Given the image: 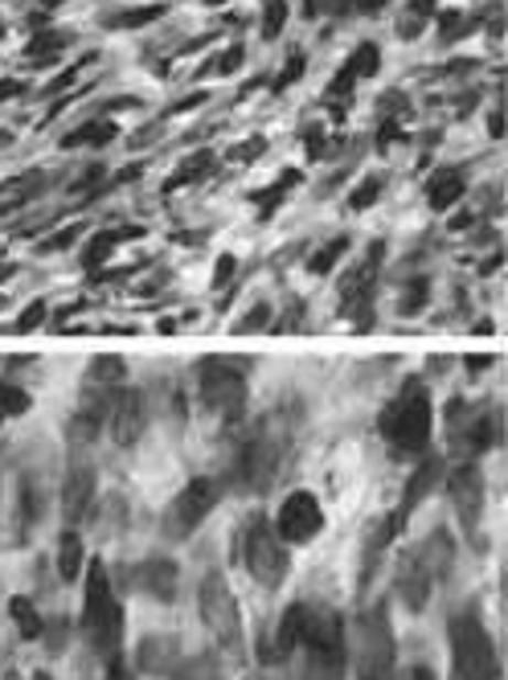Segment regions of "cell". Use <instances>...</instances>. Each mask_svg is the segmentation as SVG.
Returning a JSON list of instances; mask_svg holds the SVG:
<instances>
[{
    "label": "cell",
    "instance_id": "obj_1",
    "mask_svg": "<svg viewBox=\"0 0 508 680\" xmlns=\"http://www.w3.org/2000/svg\"><path fill=\"white\" fill-rule=\"evenodd\" d=\"M295 427H300L295 402H288L283 410L250 427L247 439L238 443V455H234V484L242 493H267L275 484L279 467H283L291 451V439H295Z\"/></svg>",
    "mask_w": 508,
    "mask_h": 680
},
{
    "label": "cell",
    "instance_id": "obj_2",
    "mask_svg": "<svg viewBox=\"0 0 508 680\" xmlns=\"http://www.w3.org/2000/svg\"><path fill=\"white\" fill-rule=\"evenodd\" d=\"M304 648V677L307 680H341L349 665L345 648V619L328 603H300V639Z\"/></svg>",
    "mask_w": 508,
    "mask_h": 680
},
{
    "label": "cell",
    "instance_id": "obj_3",
    "mask_svg": "<svg viewBox=\"0 0 508 680\" xmlns=\"http://www.w3.org/2000/svg\"><path fill=\"white\" fill-rule=\"evenodd\" d=\"M431 398H426V386H422L419 377H410L407 386L398 390L390 406H386V414H381V434H386V443L390 451L398 455H422L426 443H431Z\"/></svg>",
    "mask_w": 508,
    "mask_h": 680
},
{
    "label": "cell",
    "instance_id": "obj_4",
    "mask_svg": "<svg viewBox=\"0 0 508 680\" xmlns=\"http://www.w3.org/2000/svg\"><path fill=\"white\" fill-rule=\"evenodd\" d=\"M451 558H455V546H451V537L443 533V529L431 533L422 546H414V550L402 558V565H398V594H402L407 611L419 615V611L431 603L439 579L451 570Z\"/></svg>",
    "mask_w": 508,
    "mask_h": 680
},
{
    "label": "cell",
    "instance_id": "obj_5",
    "mask_svg": "<svg viewBox=\"0 0 508 680\" xmlns=\"http://www.w3.org/2000/svg\"><path fill=\"white\" fill-rule=\"evenodd\" d=\"M349 651H353L357 680H393V672H398V644H393L390 611L386 607L361 611L357 623H353Z\"/></svg>",
    "mask_w": 508,
    "mask_h": 680
},
{
    "label": "cell",
    "instance_id": "obj_6",
    "mask_svg": "<svg viewBox=\"0 0 508 680\" xmlns=\"http://www.w3.org/2000/svg\"><path fill=\"white\" fill-rule=\"evenodd\" d=\"M83 632H87L90 648L99 656H116L123 644V607L116 598L107 565L95 558L87 565V607H83Z\"/></svg>",
    "mask_w": 508,
    "mask_h": 680
},
{
    "label": "cell",
    "instance_id": "obj_7",
    "mask_svg": "<svg viewBox=\"0 0 508 680\" xmlns=\"http://www.w3.org/2000/svg\"><path fill=\"white\" fill-rule=\"evenodd\" d=\"M247 357H226L214 353L197 365V390H202V406L209 419L234 422L242 414L247 402Z\"/></svg>",
    "mask_w": 508,
    "mask_h": 680
},
{
    "label": "cell",
    "instance_id": "obj_8",
    "mask_svg": "<svg viewBox=\"0 0 508 680\" xmlns=\"http://www.w3.org/2000/svg\"><path fill=\"white\" fill-rule=\"evenodd\" d=\"M451 680H500V656L476 611L451 619Z\"/></svg>",
    "mask_w": 508,
    "mask_h": 680
},
{
    "label": "cell",
    "instance_id": "obj_9",
    "mask_svg": "<svg viewBox=\"0 0 508 680\" xmlns=\"http://www.w3.org/2000/svg\"><path fill=\"white\" fill-rule=\"evenodd\" d=\"M447 431H451V447L460 451L464 460H476L479 451L505 443V410L496 406H467L464 398H455L447 406Z\"/></svg>",
    "mask_w": 508,
    "mask_h": 680
},
{
    "label": "cell",
    "instance_id": "obj_10",
    "mask_svg": "<svg viewBox=\"0 0 508 680\" xmlns=\"http://www.w3.org/2000/svg\"><path fill=\"white\" fill-rule=\"evenodd\" d=\"M242 562H247L250 579L259 582V586L275 591V586H283V579H288V570H291L288 541L262 521V517H255V521L242 529Z\"/></svg>",
    "mask_w": 508,
    "mask_h": 680
},
{
    "label": "cell",
    "instance_id": "obj_11",
    "mask_svg": "<svg viewBox=\"0 0 508 680\" xmlns=\"http://www.w3.org/2000/svg\"><path fill=\"white\" fill-rule=\"evenodd\" d=\"M197 611H202V623L209 627V636L218 639L226 651H238V644H242V611H238L230 586H226L218 570H209L202 586H197Z\"/></svg>",
    "mask_w": 508,
    "mask_h": 680
},
{
    "label": "cell",
    "instance_id": "obj_12",
    "mask_svg": "<svg viewBox=\"0 0 508 680\" xmlns=\"http://www.w3.org/2000/svg\"><path fill=\"white\" fill-rule=\"evenodd\" d=\"M218 505V479H190L181 493L173 496V505L164 512V533L173 537V541H190L193 529L214 512Z\"/></svg>",
    "mask_w": 508,
    "mask_h": 680
},
{
    "label": "cell",
    "instance_id": "obj_13",
    "mask_svg": "<svg viewBox=\"0 0 508 680\" xmlns=\"http://www.w3.org/2000/svg\"><path fill=\"white\" fill-rule=\"evenodd\" d=\"M381 259H386V242H374L369 255L341 279V304H345V316L357 320V328L374 324V283L381 276Z\"/></svg>",
    "mask_w": 508,
    "mask_h": 680
},
{
    "label": "cell",
    "instance_id": "obj_14",
    "mask_svg": "<svg viewBox=\"0 0 508 680\" xmlns=\"http://www.w3.org/2000/svg\"><path fill=\"white\" fill-rule=\"evenodd\" d=\"M324 529V508L312 493H291L283 505H279L275 517V533L291 546H307L312 537Z\"/></svg>",
    "mask_w": 508,
    "mask_h": 680
},
{
    "label": "cell",
    "instance_id": "obj_15",
    "mask_svg": "<svg viewBox=\"0 0 508 680\" xmlns=\"http://www.w3.org/2000/svg\"><path fill=\"white\" fill-rule=\"evenodd\" d=\"M439 479H443V455H426L414 472H410V479H407V493H402V500H398V508L390 512V521H386V533L390 537H398L402 529H407V521H410V512L426 500V496L435 493L439 488Z\"/></svg>",
    "mask_w": 508,
    "mask_h": 680
},
{
    "label": "cell",
    "instance_id": "obj_16",
    "mask_svg": "<svg viewBox=\"0 0 508 680\" xmlns=\"http://www.w3.org/2000/svg\"><path fill=\"white\" fill-rule=\"evenodd\" d=\"M447 493H451V505L460 512V521H464L467 533H476L479 529V517H484V476H479V467L472 460L455 467L447 476Z\"/></svg>",
    "mask_w": 508,
    "mask_h": 680
},
{
    "label": "cell",
    "instance_id": "obj_17",
    "mask_svg": "<svg viewBox=\"0 0 508 680\" xmlns=\"http://www.w3.org/2000/svg\"><path fill=\"white\" fill-rule=\"evenodd\" d=\"M107 427H111V439L119 447H131L140 443V434L148 427V398L140 390H119L111 410H107Z\"/></svg>",
    "mask_w": 508,
    "mask_h": 680
},
{
    "label": "cell",
    "instance_id": "obj_18",
    "mask_svg": "<svg viewBox=\"0 0 508 680\" xmlns=\"http://www.w3.org/2000/svg\"><path fill=\"white\" fill-rule=\"evenodd\" d=\"M90 500H95V472L87 464L71 467V476L62 484V517L78 525L90 512Z\"/></svg>",
    "mask_w": 508,
    "mask_h": 680
},
{
    "label": "cell",
    "instance_id": "obj_19",
    "mask_svg": "<svg viewBox=\"0 0 508 680\" xmlns=\"http://www.w3.org/2000/svg\"><path fill=\"white\" fill-rule=\"evenodd\" d=\"M136 591L152 594V598H160V603H173L176 598V565L164 562V558H148L144 565H136Z\"/></svg>",
    "mask_w": 508,
    "mask_h": 680
},
{
    "label": "cell",
    "instance_id": "obj_20",
    "mask_svg": "<svg viewBox=\"0 0 508 680\" xmlns=\"http://www.w3.org/2000/svg\"><path fill=\"white\" fill-rule=\"evenodd\" d=\"M295 639H300V603L279 619L275 632H267L259 644V660L262 665H283L291 651H295Z\"/></svg>",
    "mask_w": 508,
    "mask_h": 680
},
{
    "label": "cell",
    "instance_id": "obj_21",
    "mask_svg": "<svg viewBox=\"0 0 508 680\" xmlns=\"http://www.w3.org/2000/svg\"><path fill=\"white\" fill-rule=\"evenodd\" d=\"M45 512V493L37 488V479L25 476L21 479V493H17V541H30V533L42 525Z\"/></svg>",
    "mask_w": 508,
    "mask_h": 680
},
{
    "label": "cell",
    "instance_id": "obj_22",
    "mask_svg": "<svg viewBox=\"0 0 508 680\" xmlns=\"http://www.w3.org/2000/svg\"><path fill=\"white\" fill-rule=\"evenodd\" d=\"M464 188H467V181L460 169H439V173L426 181V202H431V209L443 214V209H451V205L464 197Z\"/></svg>",
    "mask_w": 508,
    "mask_h": 680
},
{
    "label": "cell",
    "instance_id": "obj_23",
    "mask_svg": "<svg viewBox=\"0 0 508 680\" xmlns=\"http://www.w3.org/2000/svg\"><path fill=\"white\" fill-rule=\"evenodd\" d=\"M176 665V644L169 636H152L140 644V668L144 672H169Z\"/></svg>",
    "mask_w": 508,
    "mask_h": 680
},
{
    "label": "cell",
    "instance_id": "obj_24",
    "mask_svg": "<svg viewBox=\"0 0 508 680\" xmlns=\"http://www.w3.org/2000/svg\"><path fill=\"white\" fill-rule=\"evenodd\" d=\"M123 374H128L123 357H116V353H102V357L90 361L87 381L90 386H102V390H123Z\"/></svg>",
    "mask_w": 508,
    "mask_h": 680
},
{
    "label": "cell",
    "instance_id": "obj_25",
    "mask_svg": "<svg viewBox=\"0 0 508 680\" xmlns=\"http://www.w3.org/2000/svg\"><path fill=\"white\" fill-rule=\"evenodd\" d=\"M78 574H83V537L74 533V529H66L58 541V579L74 582Z\"/></svg>",
    "mask_w": 508,
    "mask_h": 680
},
{
    "label": "cell",
    "instance_id": "obj_26",
    "mask_svg": "<svg viewBox=\"0 0 508 680\" xmlns=\"http://www.w3.org/2000/svg\"><path fill=\"white\" fill-rule=\"evenodd\" d=\"M9 615H13V623H17V632H21V639H42V636H45L42 615H37V607H33L25 594L9 598Z\"/></svg>",
    "mask_w": 508,
    "mask_h": 680
},
{
    "label": "cell",
    "instance_id": "obj_27",
    "mask_svg": "<svg viewBox=\"0 0 508 680\" xmlns=\"http://www.w3.org/2000/svg\"><path fill=\"white\" fill-rule=\"evenodd\" d=\"M116 140V128L107 123V119H95V123H83V128H74L62 144L66 148H83V144H111Z\"/></svg>",
    "mask_w": 508,
    "mask_h": 680
},
{
    "label": "cell",
    "instance_id": "obj_28",
    "mask_svg": "<svg viewBox=\"0 0 508 680\" xmlns=\"http://www.w3.org/2000/svg\"><path fill=\"white\" fill-rule=\"evenodd\" d=\"M345 250H349V238H345V234H336L333 242H324V247L307 259V271H312V276H328V271L336 267V259H345Z\"/></svg>",
    "mask_w": 508,
    "mask_h": 680
},
{
    "label": "cell",
    "instance_id": "obj_29",
    "mask_svg": "<svg viewBox=\"0 0 508 680\" xmlns=\"http://www.w3.org/2000/svg\"><path fill=\"white\" fill-rule=\"evenodd\" d=\"M30 410V393L21 390L17 381H0V427L9 419H21Z\"/></svg>",
    "mask_w": 508,
    "mask_h": 680
},
{
    "label": "cell",
    "instance_id": "obj_30",
    "mask_svg": "<svg viewBox=\"0 0 508 680\" xmlns=\"http://www.w3.org/2000/svg\"><path fill=\"white\" fill-rule=\"evenodd\" d=\"M378 66H381V50L374 42L357 45V50H353V58L345 62V71H349L357 83H361V78H369V74L378 71Z\"/></svg>",
    "mask_w": 508,
    "mask_h": 680
},
{
    "label": "cell",
    "instance_id": "obj_31",
    "mask_svg": "<svg viewBox=\"0 0 508 680\" xmlns=\"http://www.w3.org/2000/svg\"><path fill=\"white\" fill-rule=\"evenodd\" d=\"M160 13H164V4H148V9H128L123 17H102V25H111V30H136V25L156 21Z\"/></svg>",
    "mask_w": 508,
    "mask_h": 680
},
{
    "label": "cell",
    "instance_id": "obj_32",
    "mask_svg": "<svg viewBox=\"0 0 508 680\" xmlns=\"http://www.w3.org/2000/svg\"><path fill=\"white\" fill-rule=\"evenodd\" d=\"M426 291H431L426 276H414L407 288H402V307H398V312H402V316H419L422 307H426Z\"/></svg>",
    "mask_w": 508,
    "mask_h": 680
},
{
    "label": "cell",
    "instance_id": "obj_33",
    "mask_svg": "<svg viewBox=\"0 0 508 680\" xmlns=\"http://www.w3.org/2000/svg\"><path fill=\"white\" fill-rule=\"evenodd\" d=\"M283 21H288V0H267V9H262V37L271 42L283 33Z\"/></svg>",
    "mask_w": 508,
    "mask_h": 680
},
{
    "label": "cell",
    "instance_id": "obj_34",
    "mask_svg": "<svg viewBox=\"0 0 508 680\" xmlns=\"http://www.w3.org/2000/svg\"><path fill=\"white\" fill-rule=\"evenodd\" d=\"M295 181H300V173H295V169H288V173L279 176V185H275V188H267V193H262V197H259V205H262V217H271V214H275V205L283 202V197H288V188L295 185Z\"/></svg>",
    "mask_w": 508,
    "mask_h": 680
},
{
    "label": "cell",
    "instance_id": "obj_35",
    "mask_svg": "<svg viewBox=\"0 0 508 680\" xmlns=\"http://www.w3.org/2000/svg\"><path fill=\"white\" fill-rule=\"evenodd\" d=\"M209 164H214V156H209V152H197V156L190 160V164H185V169H181V173L173 176V181H169V193H173V188H181V185H190V181H197V176L202 173H209Z\"/></svg>",
    "mask_w": 508,
    "mask_h": 680
},
{
    "label": "cell",
    "instance_id": "obj_36",
    "mask_svg": "<svg viewBox=\"0 0 508 680\" xmlns=\"http://www.w3.org/2000/svg\"><path fill=\"white\" fill-rule=\"evenodd\" d=\"M116 242H119V234H107V230H102L99 238H95V242H90V247L83 250V267H99V262L107 259L111 250H116Z\"/></svg>",
    "mask_w": 508,
    "mask_h": 680
},
{
    "label": "cell",
    "instance_id": "obj_37",
    "mask_svg": "<svg viewBox=\"0 0 508 680\" xmlns=\"http://www.w3.org/2000/svg\"><path fill=\"white\" fill-rule=\"evenodd\" d=\"M99 431H102V422L87 419V414H78V410H74L71 427H66V434H71V443H90V439H99Z\"/></svg>",
    "mask_w": 508,
    "mask_h": 680
},
{
    "label": "cell",
    "instance_id": "obj_38",
    "mask_svg": "<svg viewBox=\"0 0 508 680\" xmlns=\"http://www.w3.org/2000/svg\"><path fill=\"white\" fill-rule=\"evenodd\" d=\"M267 324H271V307H267V304H255V307L247 312V316L234 324V333L247 336V333H259V328H267Z\"/></svg>",
    "mask_w": 508,
    "mask_h": 680
},
{
    "label": "cell",
    "instance_id": "obj_39",
    "mask_svg": "<svg viewBox=\"0 0 508 680\" xmlns=\"http://www.w3.org/2000/svg\"><path fill=\"white\" fill-rule=\"evenodd\" d=\"M66 42H71V33H62V30L58 33H37V37L30 42V58H42V54L50 58V54H54V50H62Z\"/></svg>",
    "mask_w": 508,
    "mask_h": 680
},
{
    "label": "cell",
    "instance_id": "obj_40",
    "mask_svg": "<svg viewBox=\"0 0 508 680\" xmlns=\"http://www.w3.org/2000/svg\"><path fill=\"white\" fill-rule=\"evenodd\" d=\"M378 193H381V176H369V181H361V185H357V193L349 197V209H353V214H361L365 205L378 202Z\"/></svg>",
    "mask_w": 508,
    "mask_h": 680
},
{
    "label": "cell",
    "instance_id": "obj_41",
    "mask_svg": "<svg viewBox=\"0 0 508 680\" xmlns=\"http://www.w3.org/2000/svg\"><path fill=\"white\" fill-rule=\"evenodd\" d=\"M45 316H50V307H45L42 300H37V304H30L25 312H21V316H17L13 333H33L37 324H45Z\"/></svg>",
    "mask_w": 508,
    "mask_h": 680
},
{
    "label": "cell",
    "instance_id": "obj_42",
    "mask_svg": "<svg viewBox=\"0 0 508 680\" xmlns=\"http://www.w3.org/2000/svg\"><path fill=\"white\" fill-rule=\"evenodd\" d=\"M78 234H83V226H71V230L54 234V238H45V242H37V255H54V250H66L71 242H78Z\"/></svg>",
    "mask_w": 508,
    "mask_h": 680
},
{
    "label": "cell",
    "instance_id": "obj_43",
    "mask_svg": "<svg viewBox=\"0 0 508 680\" xmlns=\"http://www.w3.org/2000/svg\"><path fill=\"white\" fill-rule=\"evenodd\" d=\"M304 66H307V58H304V54H300V50H295V54H291V58H288V66H283V74H279V78H275V90H288L291 83H295V78L304 74Z\"/></svg>",
    "mask_w": 508,
    "mask_h": 680
},
{
    "label": "cell",
    "instance_id": "obj_44",
    "mask_svg": "<svg viewBox=\"0 0 508 680\" xmlns=\"http://www.w3.org/2000/svg\"><path fill=\"white\" fill-rule=\"evenodd\" d=\"M102 680H136V672H131V665L116 651V656H107V677Z\"/></svg>",
    "mask_w": 508,
    "mask_h": 680
},
{
    "label": "cell",
    "instance_id": "obj_45",
    "mask_svg": "<svg viewBox=\"0 0 508 680\" xmlns=\"http://www.w3.org/2000/svg\"><path fill=\"white\" fill-rule=\"evenodd\" d=\"M234 267H238V262H234V255H221L218 267H214V288H226V283H230Z\"/></svg>",
    "mask_w": 508,
    "mask_h": 680
},
{
    "label": "cell",
    "instance_id": "obj_46",
    "mask_svg": "<svg viewBox=\"0 0 508 680\" xmlns=\"http://www.w3.org/2000/svg\"><path fill=\"white\" fill-rule=\"evenodd\" d=\"M238 66H242V45H230V50L218 58V71L230 74V71H238Z\"/></svg>",
    "mask_w": 508,
    "mask_h": 680
},
{
    "label": "cell",
    "instance_id": "obj_47",
    "mask_svg": "<svg viewBox=\"0 0 508 680\" xmlns=\"http://www.w3.org/2000/svg\"><path fill=\"white\" fill-rule=\"evenodd\" d=\"M439 21H443V37H455V33H467V21H460V17H451V13H439Z\"/></svg>",
    "mask_w": 508,
    "mask_h": 680
},
{
    "label": "cell",
    "instance_id": "obj_48",
    "mask_svg": "<svg viewBox=\"0 0 508 680\" xmlns=\"http://www.w3.org/2000/svg\"><path fill=\"white\" fill-rule=\"evenodd\" d=\"M78 71H83V66H71V71L62 74L58 83H54V87L45 90V95H58V90H66V87H74V83H78Z\"/></svg>",
    "mask_w": 508,
    "mask_h": 680
},
{
    "label": "cell",
    "instance_id": "obj_49",
    "mask_svg": "<svg viewBox=\"0 0 508 680\" xmlns=\"http://www.w3.org/2000/svg\"><path fill=\"white\" fill-rule=\"evenodd\" d=\"M488 131H493L496 140L505 136V111H500V107H496V111H493V119H488Z\"/></svg>",
    "mask_w": 508,
    "mask_h": 680
},
{
    "label": "cell",
    "instance_id": "obj_50",
    "mask_svg": "<svg viewBox=\"0 0 508 680\" xmlns=\"http://www.w3.org/2000/svg\"><path fill=\"white\" fill-rule=\"evenodd\" d=\"M262 152V140L259 136H255V140H247V148H242V152H234V156H242V160H255Z\"/></svg>",
    "mask_w": 508,
    "mask_h": 680
},
{
    "label": "cell",
    "instance_id": "obj_51",
    "mask_svg": "<svg viewBox=\"0 0 508 680\" xmlns=\"http://www.w3.org/2000/svg\"><path fill=\"white\" fill-rule=\"evenodd\" d=\"M205 99H209V95H205V90H202V95H190V99H181V102H176L173 111H190V107H202Z\"/></svg>",
    "mask_w": 508,
    "mask_h": 680
},
{
    "label": "cell",
    "instance_id": "obj_52",
    "mask_svg": "<svg viewBox=\"0 0 508 680\" xmlns=\"http://www.w3.org/2000/svg\"><path fill=\"white\" fill-rule=\"evenodd\" d=\"M361 13H378V9H386V0H353Z\"/></svg>",
    "mask_w": 508,
    "mask_h": 680
},
{
    "label": "cell",
    "instance_id": "obj_53",
    "mask_svg": "<svg viewBox=\"0 0 508 680\" xmlns=\"http://www.w3.org/2000/svg\"><path fill=\"white\" fill-rule=\"evenodd\" d=\"M484 365H493V357H484V353H479V357H467V369H484Z\"/></svg>",
    "mask_w": 508,
    "mask_h": 680
},
{
    "label": "cell",
    "instance_id": "obj_54",
    "mask_svg": "<svg viewBox=\"0 0 508 680\" xmlns=\"http://www.w3.org/2000/svg\"><path fill=\"white\" fill-rule=\"evenodd\" d=\"M21 90H25L21 83H0V99H4V95H21Z\"/></svg>",
    "mask_w": 508,
    "mask_h": 680
},
{
    "label": "cell",
    "instance_id": "obj_55",
    "mask_svg": "<svg viewBox=\"0 0 508 680\" xmlns=\"http://www.w3.org/2000/svg\"><path fill=\"white\" fill-rule=\"evenodd\" d=\"M410 680H431V672H426V668H414V672H410Z\"/></svg>",
    "mask_w": 508,
    "mask_h": 680
},
{
    "label": "cell",
    "instance_id": "obj_56",
    "mask_svg": "<svg viewBox=\"0 0 508 680\" xmlns=\"http://www.w3.org/2000/svg\"><path fill=\"white\" fill-rule=\"evenodd\" d=\"M33 680H54V677H50V672H37V677H33Z\"/></svg>",
    "mask_w": 508,
    "mask_h": 680
},
{
    "label": "cell",
    "instance_id": "obj_57",
    "mask_svg": "<svg viewBox=\"0 0 508 680\" xmlns=\"http://www.w3.org/2000/svg\"><path fill=\"white\" fill-rule=\"evenodd\" d=\"M209 4H221V0H209Z\"/></svg>",
    "mask_w": 508,
    "mask_h": 680
},
{
    "label": "cell",
    "instance_id": "obj_58",
    "mask_svg": "<svg viewBox=\"0 0 508 680\" xmlns=\"http://www.w3.org/2000/svg\"><path fill=\"white\" fill-rule=\"evenodd\" d=\"M0 214H4V205H0Z\"/></svg>",
    "mask_w": 508,
    "mask_h": 680
},
{
    "label": "cell",
    "instance_id": "obj_59",
    "mask_svg": "<svg viewBox=\"0 0 508 680\" xmlns=\"http://www.w3.org/2000/svg\"><path fill=\"white\" fill-rule=\"evenodd\" d=\"M50 4H58V0H50Z\"/></svg>",
    "mask_w": 508,
    "mask_h": 680
},
{
    "label": "cell",
    "instance_id": "obj_60",
    "mask_svg": "<svg viewBox=\"0 0 508 680\" xmlns=\"http://www.w3.org/2000/svg\"><path fill=\"white\" fill-rule=\"evenodd\" d=\"M0 307H4V300H0Z\"/></svg>",
    "mask_w": 508,
    "mask_h": 680
},
{
    "label": "cell",
    "instance_id": "obj_61",
    "mask_svg": "<svg viewBox=\"0 0 508 680\" xmlns=\"http://www.w3.org/2000/svg\"><path fill=\"white\" fill-rule=\"evenodd\" d=\"M9 680H13V677H9Z\"/></svg>",
    "mask_w": 508,
    "mask_h": 680
}]
</instances>
